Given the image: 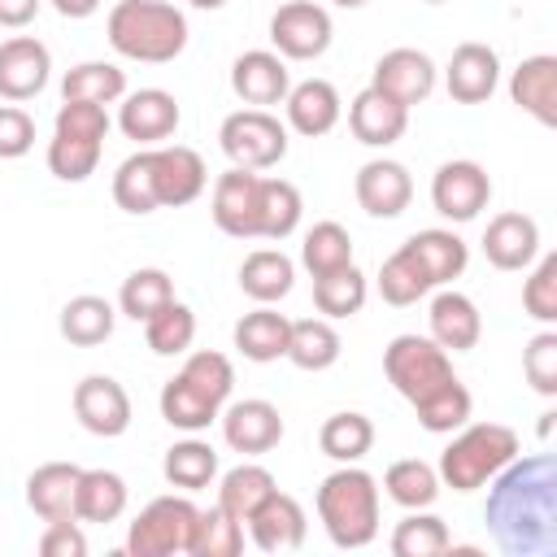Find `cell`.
<instances>
[{
	"mask_svg": "<svg viewBox=\"0 0 557 557\" xmlns=\"http://www.w3.org/2000/svg\"><path fill=\"white\" fill-rule=\"evenodd\" d=\"M483 522L505 557H553L557 553V461L553 453L513 457L492 474Z\"/></svg>",
	"mask_w": 557,
	"mask_h": 557,
	"instance_id": "1",
	"label": "cell"
},
{
	"mask_svg": "<svg viewBox=\"0 0 557 557\" xmlns=\"http://www.w3.org/2000/svg\"><path fill=\"white\" fill-rule=\"evenodd\" d=\"M383 374L387 383L413 405L418 426L431 435H453L470 422V392L453 370V357L431 335H396L383 348Z\"/></svg>",
	"mask_w": 557,
	"mask_h": 557,
	"instance_id": "2",
	"label": "cell"
},
{
	"mask_svg": "<svg viewBox=\"0 0 557 557\" xmlns=\"http://www.w3.org/2000/svg\"><path fill=\"white\" fill-rule=\"evenodd\" d=\"M231 387H235V366L226 352H213V348H200V352H187L183 370L161 387L157 405H161V418L174 426V431H205L209 422H218L222 405L231 400Z\"/></svg>",
	"mask_w": 557,
	"mask_h": 557,
	"instance_id": "3",
	"label": "cell"
},
{
	"mask_svg": "<svg viewBox=\"0 0 557 557\" xmlns=\"http://www.w3.org/2000/svg\"><path fill=\"white\" fill-rule=\"evenodd\" d=\"M104 35L117 57L165 65L187 48V17L170 0H117L104 17Z\"/></svg>",
	"mask_w": 557,
	"mask_h": 557,
	"instance_id": "4",
	"label": "cell"
},
{
	"mask_svg": "<svg viewBox=\"0 0 557 557\" xmlns=\"http://www.w3.org/2000/svg\"><path fill=\"white\" fill-rule=\"evenodd\" d=\"M318 518L335 548H366L379 535V483L357 461L331 470L318 483Z\"/></svg>",
	"mask_w": 557,
	"mask_h": 557,
	"instance_id": "5",
	"label": "cell"
},
{
	"mask_svg": "<svg viewBox=\"0 0 557 557\" xmlns=\"http://www.w3.org/2000/svg\"><path fill=\"white\" fill-rule=\"evenodd\" d=\"M522 453V440L513 426L505 422H466L457 426V435L448 440V448L440 453V483L453 492H479L492 483V474H500L513 457Z\"/></svg>",
	"mask_w": 557,
	"mask_h": 557,
	"instance_id": "6",
	"label": "cell"
},
{
	"mask_svg": "<svg viewBox=\"0 0 557 557\" xmlns=\"http://www.w3.org/2000/svg\"><path fill=\"white\" fill-rule=\"evenodd\" d=\"M104 139H109V113H104V104L61 100L57 122H52V139H48V170L61 183L91 178L96 165H100Z\"/></svg>",
	"mask_w": 557,
	"mask_h": 557,
	"instance_id": "7",
	"label": "cell"
},
{
	"mask_svg": "<svg viewBox=\"0 0 557 557\" xmlns=\"http://www.w3.org/2000/svg\"><path fill=\"white\" fill-rule=\"evenodd\" d=\"M218 144L239 170H274L287 157V126L270 109H235L222 117Z\"/></svg>",
	"mask_w": 557,
	"mask_h": 557,
	"instance_id": "8",
	"label": "cell"
},
{
	"mask_svg": "<svg viewBox=\"0 0 557 557\" xmlns=\"http://www.w3.org/2000/svg\"><path fill=\"white\" fill-rule=\"evenodd\" d=\"M191 522H196V505L191 496H157L148 500L131 531H126V553L131 557H170V553H187V540H191Z\"/></svg>",
	"mask_w": 557,
	"mask_h": 557,
	"instance_id": "9",
	"label": "cell"
},
{
	"mask_svg": "<svg viewBox=\"0 0 557 557\" xmlns=\"http://www.w3.org/2000/svg\"><path fill=\"white\" fill-rule=\"evenodd\" d=\"M331 13L313 0H287L270 17V44L283 61H318L331 48Z\"/></svg>",
	"mask_w": 557,
	"mask_h": 557,
	"instance_id": "10",
	"label": "cell"
},
{
	"mask_svg": "<svg viewBox=\"0 0 557 557\" xmlns=\"http://www.w3.org/2000/svg\"><path fill=\"white\" fill-rule=\"evenodd\" d=\"M209 213L222 235L231 239H261V170H239L231 165L213 183Z\"/></svg>",
	"mask_w": 557,
	"mask_h": 557,
	"instance_id": "11",
	"label": "cell"
},
{
	"mask_svg": "<svg viewBox=\"0 0 557 557\" xmlns=\"http://www.w3.org/2000/svg\"><path fill=\"white\" fill-rule=\"evenodd\" d=\"M487 200H492V178L470 157L444 161L435 170V178H431V205L448 222H474L487 209Z\"/></svg>",
	"mask_w": 557,
	"mask_h": 557,
	"instance_id": "12",
	"label": "cell"
},
{
	"mask_svg": "<svg viewBox=\"0 0 557 557\" xmlns=\"http://www.w3.org/2000/svg\"><path fill=\"white\" fill-rule=\"evenodd\" d=\"M178 122H183V109H178V100L165 87H139V91H126L122 96L117 131L126 139H135L139 148L165 144L178 131Z\"/></svg>",
	"mask_w": 557,
	"mask_h": 557,
	"instance_id": "13",
	"label": "cell"
},
{
	"mask_svg": "<svg viewBox=\"0 0 557 557\" xmlns=\"http://www.w3.org/2000/svg\"><path fill=\"white\" fill-rule=\"evenodd\" d=\"M74 418L100 440H117L131 426V396L113 374H87L74 383Z\"/></svg>",
	"mask_w": 557,
	"mask_h": 557,
	"instance_id": "14",
	"label": "cell"
},
{
	"mask_svg": "<svg viewBox=\"0 0 557 557\" xmlns=\"http://www.w3.org/2000/svg\"><path fill=\"white\" fill-rule=\"evenodd\" d=\"M48 74H52V52L44 39L13 35L0 44V100L9 104L35 100L48 87Z\"/></svg>",
	"mask_w": 557,
	"mask_h": 557,
	"instance_id": "15",
	"label": "cell"
},
{
	"mask_svg": "<svg viewBox=\"0 0 557 557\" xmlns=\"http://www.w3.org/2000/svg\"><path fill=\"white\" fill-rule=\"evenodd\" d=\"M435 78H440V70H435V61L422 48H392V52H383L374 61L370 87H379L396 104L413 109V104H422L435 91Z\"/></svg>",
	"mask_w": 557,
	"mask_h": 557,
	"instance_id": "16",
	"label": "cell"
},
{
	"mask_svg": "<svg viewBox=\"0 0 557 557\" xmlns=\"http://www.w3.org/2000/svg\"><path fill=\"white\" fill-rule=\"evenodd\" d=\"M218 422H222L226 448H235V453H244V457H261V453L278 448V440H283V413H278L270 400H261V396L222 405Z\"/></svg>",
	"mask_w": 557,
	"mask_h": 557,
	"instance_id": "17",
	"label": "cell"
},
{
	"mask_svg": "<svg viewBox=\"0 0 557 557\" xmlns=\"http://www.w3.org/2000/svg\"><path fill=\"white\" fill-rule=\"evenodd\" d=\"M152 183H157V205L161 209H178V205H191L205 191L209 170H205L196 148H187V144H157L152 148Z\"/></svg>",
	"mask_w": 557,
	"mask_h": 557,
	"instance_id": "18",
	"label": "cell"
},
{
	"mask_svg": "<svg viewBox=\"0 0 557 557\" xmlns=\"http://www.w3.org/2000/svg\"><path fill=\"white\" fill-rule=\"evenodd\" d=\"M496 83H500V57H496V48H487L479 39H466V44L453 48V57L444 65V87H448V96L457 104H483V100H492Z\"/></svg>",
	"mask_w": 557,
	"mask_h": 557,
	"instance_id": "19",
	"label": "cell"
},
{
	"mask_svg": "<svg viewBox=\"0 0 557 557\" xmlns=\"http://www.w3.org/2000/svg\"><path fill=\"white\" fill-rule=\"evenodd\" d=\"M292 87V74H287V61L270 48H252V52H239L235 65H231V91L248 104V109H270V104H283Z\"/></svg>",
	"mask_w": 557,
	"mask_h": 557,
	"instance_id": "20",
	"label": "cell"
},
{
	"mask_svg": "<svg viewBox=\"0 0 557 557\" xmlns=\"http://www.w3.org/2000/svg\"><path fill=\"white\" fill-rule=\"evenodd\" d=\"M352 191H357V205L370 213V218H400L413 200V178L400 161L392 157H374L357 170L352 178Z\"/></svg>",
	"mask_w": 557,
	"mask_h": 557,
	"instance_id": "21",
	"label": "cell"
},
{
	"mask_svg": "<svg viewBox=\"0 0 557 557\" xmlns=\"http://www.w3.org/2000/svg\"><path fill=\"white\" fill-rule=\"evenodd\" d=\"M305 531H309V518H305L300 500L278 487L248 513V535L261 553H292L305 544Z\"/></svg>",
	"mask_w": 557,
	"mask_h": 557,
	"instance_id": "22",
	"label": "cell"
},
{
	"mask_svg": "<svg viewBox=\"0 0 557 557\" xmlns=\"http://www.w3.org/2000/svg\"><path fill=\"white\" fill-rule=\"evenodd\" d=\"M483 257L496 270H527L540 257V222L531 213H496L483 231Z\"/></svg>",
	"mask_w": 557,
	"mask_h": 557,
	"instance_id": "23",
	"label": "cell"
},
{
	"mask_svg": "<svg viewBox=\"0 0 557 557\" xmlns=\"http://www.w3.org/2000/svg\"><path fill=\"white\" fill-rule=\"evenodd\" d=\"M405 126H409V109L396 104L392 96H383L379 87L357 91L352 104H348V131H352V139L366 144V148H387V144H396V139L405 135Z\"/></svg>",
	"mask_w": 557,
	"mask_h": 557,
	"instance_id": "24",
	"label": "cell"
},
{
	"mask_svg": "<svg viewBox=\"0 0 557 557\" xmlns=\"http://www.w3.org/2000/svg\"><path fill=\"white\" fill-rule=\"evenodd\" d=\"M509 100L540 126H557V57L535 52L509 74Z\"/></svg>",
	"mask_w": 557,
	"mask_h": 557,
	"instance_id": "25",
	"label": "cell"
},
{
	"mask_svg": "<svg viewBox=\"0 0 557 557\" xmlns=\"http://www.w3.org/2000/svg\"><path fill=\"white\" fill-rule=\"evenodd\" d=\"M283 109H287V126L305 139H318L326 131H335L344 104H339V91L335 83L326 78H305V83H292L287 96H283Z\"/></svg>",
	"mask_w": 557,
	"mask_h": 557,
	"instance_id": "26",
	"label": "cell"
},
{
	"mask_svg": "<svg viewBox=\"0 0 557 557\" xmlns=\"http://www.w3.org/2000/svg\"><path fill=\"white\" fill-rule=\"evenodd\" d=\"M431 339L444 348V352H470L483 335V318H479V305L466 296V292H453V287H440L435 300H431Z\"/></svg>",
	"mask_w": 557,
	"mask_h": 557,
	"instance_id": "27",
	"label": "cell"
},
{
	"mask_svg": "<svg viewBox=\"0 0 557 557\" xmlns=\"http://www.w3.org/2000/svg\"><path fill=\"white\" fill-rule=\"evenodd\" d=\"M78 474H83V466H74V461H44V466L30 470V479H26V505H30L44 522L78 518V513H74Z\"/></svg>",
	"mask_w": 557,
	"mask_h": 557,
	"instance_id": "28",
	"label": "cell"
},
{
	"mask_svg": "<svg viewBox=\"0 0 557 557\" xmlns=\"http://www.w3.org/2000/svg\"><path fill=\"white\" fill-rule=\"evenodd\" d=\"M287 335H292V318L278 313L274 305H257V309L244 313V318L235 322V331H231L235 348H239L248 361H257V366L287 357Z\"/></svg>",
	"mask_w": 557,
	"mask_h": 557,
	"instance_id": "29",
	"label": "cell"
},
{
	"mask_svg": "<svg viewBox=\"0 0 557 557\" xmlns=\"http://www.w3.org/2000/svg\"><path fill=\"white\" fill-rule=\"evenodd\" d=\"M296 283V261L283 248H257L239 265V292L257 305H278Z\"/></svg>",
	"mask_w": 557,
	"mask_h": 557,
	"instance_id": "30",
	"label": "cell"
},
{
	"mask_svg": "<svg viewBox=\"0 0 557 557\" xmlns=\"http://www.w3.org/2000/svg\"><path fill=\"white\" fill-rule=\"evenodd\" d=\"M409 252L418 257V265L426 270L431 287H448L453 278H461L466 261H470V248L457 231H444V226H431V231H418L405 239Z\"/></svg>",
	"mask_w": 557,
	"mask_h": 557,
	"instance_id": "31",
	"label": "cell"
},
{
	"mask_svg": "<svg viewBox=\"0 0 557 557\" xmlns=\"http://www.w3.org/2000/svg\"><path fill=\"white\" fill-rule=\"evenodd\" d=\"M113 322H117V309L104 300V296H70L61 305V318H57V331L74 344V348H96L113 335Z\"/></svg>",
	"mask_w": 557,
	"mask_h": 557,
	"instance_id": "32",
	"label": "cell"
},
{
	"mask_svg": "<svg viewBox=\"0 0 557 557\" xmlns=\"http://www.w3.org/2000/svg\"><path fill=\"white\" fill-rule=\"evenodd\" d=\"M339 331L331 326V318H300L292 322V335H287V361L296 370H331L339 361Z\"/></svg>",
	"mask_w": 557,
	"mask_h": 557,
	"instance_id": "33",
	"label": "cell"
},
{
	"mask_svg": "<svg viewBox=\"0 0 557 557\" xmlns=\"http://www.w3.org/2000/svg\"><path fill=\"white\" fill-rule=\"evenodd\" d=\"M126 496L131 492L117 470H83L74 513H78V522H117L126 513Z\"/></svg>",
	"mask_w": 557,
	"mask_h": 557,
	"instance_id": "34",
	"label": "cell"
},
{
	"mask_svg": "<svg viewBox=\"0 0 557 557\" xmlns=\"http://www.w3.org/2000/svg\"><path fill=\"white\" fill-rule=\"evenodd\" d=\"M126 96V70L113 61H78L61 78V100H87V104H113Z\"/></svg>",
	"mask_w": 557,
	"mask_h": 557,
	"instance_id": "35",
	"label": "cell"
},
{
	"mask_svg": "<svg viewBox=\"0 0 557 557\" xmlns=\"http://www.w3.org/2000/svg\"><path fill=\"white\" fill-rule=\"evenodd\" d=\"M161 474L178 492H200V487H209L218 479V453L205 440H178V444L165 448Z\"/></svg>",
	"mask_w": 557,
	"mask_h": 557,
	"instance_id": "36",
	"label": "cell"
},
{
	"mask_svg": "<svg viewBox=\"0 0 557 557\" xmlns=\"http://www.w3.org/2000/svg\"><path fill=\"white\" fill-rule=\"evenodd\" d=\"M318 448H322L331 461H339V466L361 461V457L374 448V422H370L366 413H357V409L331 413V418L322 422V431H318Z\"/></svg>",
	"mask_w": 557,
	"mask_h": 557,
	"instance_id": "37",
	"label": "cell"
},
{
	"mask_svg": "<svg viewBox=\"0 0 557 557\" xmlns=\"http://www.w3.org/2000/svg\"><path fill=\"white\" fill-rule=\"evenodd\" d=\"M383 487H387V500H396L400 509H431L435 496H440V474L431 461H418V457H400L387 466L383 474Z\"/></svg>",
	"mask_w": 557,
	"mask_h": 557,
	"instance_id": "38",
	"label": "cell"
},
{
	"mask_svg": "<svg viewBox=\"0 0 557 557\" xmlns=\"http://www.w3.org/2000/svg\"><path fill=\"white\" fill-rule=\"evenodd\" d=\"M235 553H244V522H235L222 505L196 509L187 557H235Z\"/></svg>",
	"mask_w": 557,
	"mask_h": 557,
	"instance_id": "39",
	"label": "cell"
},
{
	"mask_svg": "<svg viewBox=\"0 0 557 557\" xmlns=\"http://www.w3.org/2000/svg\"><path fill=\"white\" fill-rule=\"evenodd\" d=\"M174 300V278L157 265H144V270H131L122 278V292H117V309L131 318V322H148L157 309H165Z\"/></svg>",
	"mask_w": 557,
	"mask_h": 557,
	"instance_id": "40",
	"label": "cell"
},
{
	"mask_svg": "<svg viewBox=\"0 0 557 557\" xmlns=\"http://www.w3.org/2000/svg\"><path fill=\"white\" fill-rule=\"evenodd\" d=\"M278 483H274V474L265 470V466H257V461H244V466H235V470H226L222 474V487H218V505L235 518V522H248V513L274 492Z\"/></svg>",
	"mask_w": 557,
	"mask_h": 557,
	"instance_id": "41",
	"label": "cell"
},
{
	"mask_svg": "<svg viewBox=\"0 0 557 557\" xmlns=\"http://www.w3.org/2000/svg\"><path fill=\"white\" fill-rule=\"evenodd\" d=\"M113 200H117V209H126L135 218L161 209L157 205V183H152V148H139V152H131L117 165V174H113Z\"/></svg>",
	"mask_w": 557,
	"mask_h": 557,
	"instance_id": "42",
	"label": "cell"
},
{
	"mask_svg": "<svg viewBox=\"0 0 557 557\" xmlns=\"http://www.w3.org/2000/svg\"><path fill=\"white\" fill-rule=\"evenodd\" d=\"M426 292H435L431 278H426V270L418 265V257L409 252V244H400V248L379 265V296H383L387 305L405 309V305H418Z\"/></svg>",
	"mask_w": 557,
	"mask_h": 557,
	"instance_id": "43",
	"label": "cell"
},
{
	"mask_svg": "<svg viewBox=\"0 0 557 557\" xmlns=\"http://www.w3.org/2000/svg\"><path fill=\"white\" fill-rule=\"evenodd\" d=\"M300 265H305L313 278L352 265V235H348L339 222H313V226L305 231V244H300Z\"/></svg>",
	"mask_w": 557,
	"mask_h": 557,
	"instance_id": "44",
	"label": "cell"
},
{
	"mask_svg": "<svg viewBox=\"0 0 557 557\" xmlns=\"http://www.w3.org/2000/svg\"><path fill=\"white\" fill-rule=\"evenodd\" d=\"M366 296H370V283L357 270V261L344 265V270H331V274L313 278V305L326 318H352V313H361Z\"/></svg>",
	"mask_w": 557,
	"mask_h": 557,
	"instance_id": "45",
	"label": "cell"
},
{
	"mask_svg": "<svg viewBox=\"0 0 557 557\" xmlns=\"http://www.w3.org/2000/svg\"><path fill=\"white\" fill-rule=\"evenodd\" d=\"M453 548V535L444 527L440 513H426V509H409V518L396 522L392 531V553L396 557H440Z\"/></svg>",
	"mask_w": 557,
	"mask_h": 557,
	"instance_id": "46",
	"label": "cell"
},
{
	"mask_svg": "<svg viewBox=\"0 0 557 557\" xmlns=\"http://www.w3.org/2000/svg\"><path fill=\"white\" fill-rule=\"evenodd\" d=\"M300 213H305V200L296 183L261 174V239H287L300 226Z\"/></svg>",
	"mask_w": 557,
	"mask_h": 557,
	"instance_id": "47",
	"label": "cell"
},
{
	"mask_svg": "<svg viewBox=\"0 0 557 557\" xmlns=\"http://www.w3.org/2000/svg\"><path fill=\"white\" fill-rule=\"evenodd\" d=\"M144 339L157 357H178L191 348L196 339V313L183 305V300H170L165 309H157L148 322H144Z\"/></svg>",
	"mask_w": 557,
	"mask_h": 557,
	"instance_id": "48",
	"label": "cell"
},
{
	"mask_svg": "<svg viewBox=\"0 0 557 557\" xmlns=\"http://www.w3.org/2000/svg\"><path fill=\"white\" fill-rule=\"evenodd\" d=\"M531 265H535V270H531L527 283H522V309H527L535 322L553 326V322H557V252H544V257H535Z\"/></svg>",
	"mask_w": 557,
	"mask_h": 557,
	"instance_id": "49",
	"label": "cell"
},
{
	"mask_svg": "<svg viewBox=\"0 0 557 557\" xmlns=\"http://www.w3.org/2000/svg\"><path fill=\"white\" fill-rule=\"evenodd\" d=\"M522 374L540 396H557V331H540L527 339Z\"/></svg>",
	"mask_w": 557,
	"mask_h": 557,
	"instance_id": "50",
	"label": "cell"
},
{
	"mask_svg": "<svg viewBox=\"0 0 557 557\" xmlns=\"http://www.w3.org/2000/svg\"><path fill=\"white\" fill-rule=\"evenodd\" d=\"M35 148V117L22 104H0V161H17Z\"/></svg>",
	"mask_w": 557,
	"mask_h": 557,
	"instance_id": "51",
	"label": "cell"
},
{
	"mask_svg": "<svg viewBox=\"0 0 557 557\" xmlns=\"http://www.w3.org/2000/svg\"><path fill=\"white\" fill-rule=\"evenodd\" d=\"M39 553L44 557H83L87 553V535L78 531V518L48 522V531L39 535Z\"/></svg>",
	"mask_w": 557,
	"mask_h": 557,
	"instance_id": "52",
	"label": "cell"
},
{
	"mask_svg": "<svg viewBox=\"0 0 557 557\" xmlns=\"http://www.w3.org/2000/svg\"><path fill=\"white\" fill-rule=\"evenodd\" d=\"M39 17V0H0V26L4 30H22Z\"/></svg>",
	"mask_w": 557,
	"mask_h": 557,
	"instance_id": "53",
	"label": "cell"
},
{
	"mask_svg": "<svg viewBox=\"0 0 557 557\" xmlns=\"http://www.w3.org/2000/svg\"><path fill=\"white\" fill-rule=\"evenodd\" d=\"M104 0H52V9L61 13V17H74V22H83V17H91L96 9H100Z\"/></svg>",
	"mask_w": 557,
	"mask_h": 557,
	"instance_id": "54",
	"label": "cell"
},
{
	"mask_svg": "<svg viewBox=\"0 0 557 557\" xmlns=\"http://www.w3.org/2000/svg\"><path fill=\"white\" fill-rule=\"evenodd\" d=\"M187 4H191V9H222L226 0H187Z\"/></svg>",
	"mask_w": 557,
	"mask_h": 557,
	"instance_id": "55",
	"label": "cell"
},
{
	"mask_svg": "<svg viewBox=\"0 0 557 557\" xmlns=\"http://www.w3.org/2000/svg\"><path fill=\"white\" fill-rule=\"evenodd\" d=\"M331 4H339V9H361L366 0H331Z\"/></svg>",
	"mask_w": 557,
	"mask_h": 557,
	"instance_id": "56",
	"label": "cell"
},
{
	"mask_svg": "<svg viewBox=\"0 0 557 557\" xmlns=\"http://www.w3.org/2000/svg\"><path fill=\"white\" fill-rule=\"evenodd\" d=\"M422 4H444V0H422Z\"/></svg>",
	"mask_w": 557,
	"mask_h": 557,
	"instance_id": "57",
	"label": "cell"
}]
</instances>
